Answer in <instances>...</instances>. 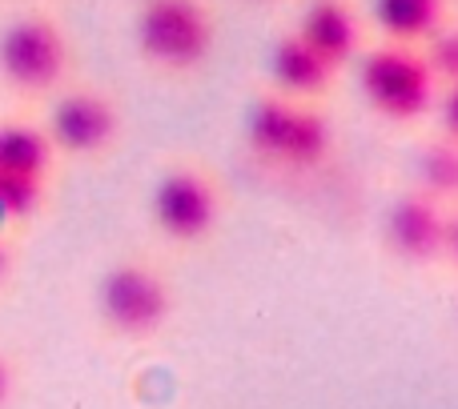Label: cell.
Here are the masks:
<instances>
[{"label": "cell", "instance_id": "1", "mask_svg": "<svg viewBox=\"0 0 458 409\" xmlns=\"http://www.w3.org/2000/svg\"><path fill=\"white\" fill-rule=\"evenodd\" d=\"M69 72V37L48 13H21L0 32V80L16 96H48Z\"/></svg>", "mask_w": 458, "mask_h": 409}, {"label": "cell", "instance_id": "2", "mask_svg": "<svg viewBox=\"0 0 458 409\" xmlns=\"http://www.w3.org/2000/svg\"><path fill=\"white\" fill-rule=\"evenodd\" d=\"M358 85H362L366 104L394 125L427 117L438 96L435 72L427 69L422 53L411 45H382L366 53L362 69H358Z\"/></svg>", "mask_w": 458, "mask_h": 409}, {"label": "cell", "instance_id": "3", "mask_svg": "<svg viewBox=\"0 0 458 409\" xmlns=\"http://www.w3.org/2000/svg\"><path fill=\"white\" fill-rule=\"evenodd\" d=\"M137 48L153 69L190 72L214 48V16L201 0H145L137 13Z\"/></svg>", "mask_w": 458, "mask_h": 409}, {"label": "cell", "instance_id": "4", "mask_svg": "<svg viewBox=\"0 0 458 409\" xmlns=\"http://www.w3.org/2000/svg\"><path fill=\"white\" fill-rule=\"evenodd\" d=\"M97 309H101V321L117 338L145 341L169 321L174 297H169L165 277L153 265H145V261H121L97 285Z\"/></svg>", "mask_w": 458, "mask_h": 409}, {"label": "cell", "instance_id": "5", "mask_svg": "<svg viewBox=\"0 0 458 409\" xmlns=\"http://www.w3.org/2000/svg\"><path fill=\"white\" fill-rule=\"evenodd\" d=\"M217 185L193 165H174L153 189V221L169 241L190 245L209 237V229L217 225Z\"/></svg>", "mask_w": 458, "mask_h": 409}, {"label": "cell", "instance_id": "6", "mask_svg": "<svg viewBox=\"0 0 458 409\" xmlns=\"http://www.w3.org/2000/svg\"><path fill=\"white\" fill-rule=\"evenodd\" d=\"M121 129V113L101 88H69L48 113V141L69 157H101Z\"/></svg>", "mask_w": 458, "mask_h": 409}, {"label": "cell", "instance_id": "7", "mask_svg": "<svg viewBox=\"0 0 458 409\" xmlns=\"http://www.w3.org/2000/svg\"><path fill=\"white\" fill-rule=\"evenodd\" d=\"M446 241V209L430 193H403L386 213V245L406 265H430L443 257Z\"/></svg>", "mask_w": 458, "mask_h": 409}, {"label": "cell", "instance_id": "8", "mask_svg": "<svg viewBox=\"0 0 458 409\" xmlns=\"http://www.w3.org/2000/svg\"><path fill=\"white\" fill-rule=\"evenodd\" d=\"M298 37L322 56L330 69H342L350 56L358 53V40H362V24H358L354 8L346 0H314L310 13L301 16Z\"/></svg>", "mask_w": 458, "mask_h": 409}, {"label": "cell", "instance_id": "9", "mask_svg": "<svg viewBox=\"0 0 458 409\" xmlns=\"http://www.w3.org/2000/svg\"><path fill=\"white\" fill-rule=\"evenodd\" d=\"M269 72H274L282 96L293 101V96L326 93V88L334 85V72L338 69H330V64H326L322 56L298 37V32H285V37L274 45V53H269Z\"/></svg>", "mask_w": 458, "mask_h": 409}, {"label": "cell", "instance_id": "10", "mask_svg": "<svg viewBox=\"0 0 458 409\" xmlns=\"http://www.w3.org/2000/svg\"><path fill=\"white\" fill-rule=\"evenodd\" d=\"M56 165V149L48 141L45 125L32 121H0V169L13 173H29V177H53Z\"/></svg>", "mask_w": 458, "mask_h": 409}, {"label": "cell", "instance_id": "11", "mask_svg": "<svg viewBox=\"0 0 458 409\" xmlns=\"http://www.w3.org/2000/svg\"><path fill=\"white\" fill-rule=\"evenodd\" d=\"M446 0H374V21L390 45H419L443 29Z\"/></svg>", "mask_w": 458, "mask_h": 409}, {"label": "cell", "instance_id": "12", "mask_svg": "<svg viewBox=\"0 0 458 409\" xmlns=\"http://www.w3.org/2000/svg\"><path fill=\"white\" fill-rule=\"evenodd\" d=\"M330 145H334L330 121H326L318 109H310V104H298V109H293L290 129H285V141H282V157H277V165L298 169V173L318 169L326 157H330Z\"/></svg>", "mask_w": 458, "mask_h": 409}, {"label": "cell", "instance_id": "13", "mask_svg": "<svg viewBox=\"0 0 458 409\" xmlns=\"http://www.w3.org/2000/svg\"><path fill=\"white\" fill-rule=\"evenodd\" d=\"M293 109H298V101H290V96H282V93H269L253 104L250 125H245V141H250L253 157L274 161L277 165L285 129H290V121H293Z\"/></svg>", "mask_w": 458, "mask_h": 409}, {"label": "cell", "instance_id": "14", "mask_svg": "<svg viewBox=\"0 0 458 409\" xmlns=\"http://www.w3.org/2000/svg\"><path fill=\"white\" fill-rule=\"evenodd\" d=\"M419 189L430 193L435 201L458 197V145L454 141H435L422 149L419 157Z\"/></svg>", "mask_w": 458, "mask_h": 409}, {"label": "cell", "instance_id": "15", "mask_svg": "<svg viewBox=\"0 0 458 409\" xmlns=\"http://www.w3.org/2000/svg\"><path fill=\"white\" fill-rule=\"evenodd\" d=\"M48 197V181L45 177H29V173H13L0 169V221H29L40 213V204Z\"/></svg>", "mask_w": 458, "mask_h": 409}, {"label": "cell", "instance_id": "16", "mask_svg": "<svg viewBox=\"0 0 458 409\" xmlns=\"http://www.w3.org/2000/svg\"><path fill=\"white\" fill-rule=\"evenodd\" d=\"M422 61L435 72L438 85H458V29H438L435 37L427 40Z\"/></svg>", "mask_w": 458, "mask_h": 409}, {"label": "cell", "instance_id": "17", "mask_svg": "<svg viewBox=\"0 0 458 409\" xmlns=\"http://www.w3.org/2000/svg\"><path fill=\"white\" fill-rule=\"evenodd\" d=\"M443 137L458 145V85H446L443 93Z\"/></svg>", "mask_w": 458, "mask_h": 409}, {"label": "cell", "instance_id": "18", "mask_svg": "<svg viewBox=\"0 0 458 409\" xmlns=\"http://www.w3.org/2000/svg\"><path fill=\"white\" fill-rule=\"evenodd\" d=\"M13 394H16V370L8 362V354H0V409L13 405Z\"/></svg>", "mask_w": 458, "mask_h": 409}, {"label": "cell", "instance_id": "19", "mask_svg": "<svg viewBox=\"0 0 458 409\" xmlns=\"http://www.w3.org/2000/svg\"><path fill=\"white\" fill-rule=\"evenodd\" d=\"M13 269H16V249H13V241L0 233V289L13 281Z\"/></svg>", "mask_w": 458, "mask_h": 409}, {"label": "cell", "instance_id": "20", "mask_svg": "<svg viewBox=\"0 0 458 409\" xmlns=\"http://www.w3.org/2000/svg\"><path fill=\"white\" fill-rule=\"evenodd\" d=\"M443 257L454 261L458 269V213H446V241H443Z\"/></svg>", "mask_w": 458, "mask_h": 409}]
</instances>
